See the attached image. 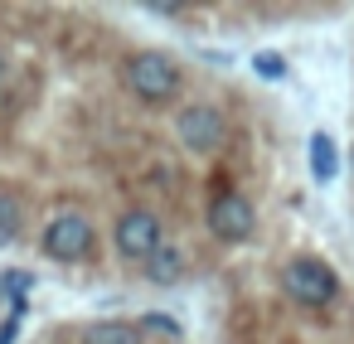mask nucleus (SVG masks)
I'll list each match as a JSON object with an SVG mask.
<instances>
[{
  "label": "nucleus",
  "mask_w": 354,
  "mask_h": 344,
  "mask_svg": "<svg viewBox=\"0 0 354 344\" xmlns=\"http://www.w3.org/2000/svg\"><path fill=\"white\" fill-rule=\"evenodd\" d=\"M0 78H6V54H0Z\"/></svg>",
  "instance_id": "2eb2a0df"
},
{
  "label": "nucleus",
  "mask_w": 354,
  "mask_h": 344,
  "mask_svg": "<svg viewBox=\"0 0 354 344\" xmlns=\"http://www.w3.org/2000/svg\"><path fill=\"white\" fill-rule=\"evenodd\" d=\"M151 15H165L170 20V15H185V6H151Z\"/></svg>",
  "instance_id": "ddd939ff"
},
{
  "label": "nucleus",
  "mask_w": 354,
  "mask_h": 344,
  "mask_svg": "<svg viewBox=\"0 0 354 344\" xmlns=\"http://www.w3.org/2000/svg\"><path fill=\"white\" fill-rule=\"evenodd\" d=\"M310 175H315V184H330L339 175V151H335V141L325 131L310 136Z\"/></svg>",
  "instance_id": "6e6552de"
},
{
  "label": "nucleus",
  "mask_w": 354,
  "mask_h": 344,
  "mask_svg": "<svg viewBox=\"0 0 354 344\" xmlns=\"http://www.w3.org/2000/svg\"><path fill=\"white\" fill-rule=\"evenodd\" d=\"M127 88L141 102H170L180 93V64L170 54H131L127 59Z\"/></svg>",
  "instance_id": "7ed1b4c3"
},
{
  "label": "nucleus",
  "mask_w": 354,
  "mask_h": 344,
  "mask_svg": "<svg viewBox=\"0 0 354 344\" xmlns=\"http://www.w3.org/2000/svg\"><path fill=\"white\" fill-rule=\"evenodd\" d=\"M0 344H15V320H10V325H0Z\"/></svg>",
  "instance_id": "4468645a"
},
{
  "label": "nucleus",
  "mask_w": 354,
  "mask_h": 344,
  "mask_svg": "<svg viewBox=\"0 0 354 344\" xmlns=\"http://www.w3.org/2000/svg\"><path fill=\"white\" fill-rule=\"evenodd\" d=\"M141 271H146V281L170 286V281H180V276H185V252H180V247H160L156 257H146V262H141Z\"/></svg>",
  "instance_id": "0eeeda50"
},
{
  "label": "nucleus",
  "mask_w": 354,
  "mask_h": 344,
  "mask_svg": "<svg viewBox=\"0 0 354 344\" xmlns=\"http://www.w3.org/2000/svg\"><path fill=\"white\" fill-rule=\"evenodd\" d=\"M39 247H44V257H54V262H78V257H88L93 252V218H83V213H54L49 218V228L39 233Z\"/></svg>",
  "instance_id": "39448f33"
},
{
  "label": "nucleus",
  "mask_w": 354,
  "mask_h": 344,
  "mask_svg": "<svg viewBox=\"0 0 354 344\" xmlns=\"http://www.w3.org/2000/svg\"><path fill=\"white\" fill-rule=\"evenodd\" d=\"M136 329H160V334H180V325H175L170 315H156V310H151V315H141V325H136Z\"/></svg>",
  "instance_id": "f8f14e48"
},
{
  "label": "nucleus",
  "mask_w": 354,
  "mask_h": 344,
  "mask_svg": "<svg viewBox=\"0 0 354 344\" xmlns=\"http://www.w3.org/2000/svg\"><path fill=\"white\" fill-rule=\"evenodd\" d=\"M175 141L194 155H214L228 141V117L214 102H185L175 112Z\"/></svg>",
  "instance_id": "f03ea898"
},
{
  "label": "nucleus",
  "mask_w": 354,
  "mask_h": 344,
  "mask_svg": "<svg viewBox=\"0 0 354 344\" xmlns=\"http://www.w3.org/2000/svg\"><path fill=\"white\" fill-rule=\"evenodd\" d=\"M252 73H257V78H267V83H277V78H286V59H281V54H272V49H262V54L252 59Z\"/></svg>",
  "instance_id": "9b49d317"
},
{
  "label": "nucleus",
  "mask_w": 354,
  "mask_h": 344,
  "mask_svg": "<svg viewBox=\"0 0 354 344\" xmlns=\"http://www.w3.org/2000/svg\"><path fill=\"white\" fill-rule=\"evenodd\" d=\"M25 228V209L10 199V194H0V247H10Z\"/></svg>",
  "instance_id": "9d476101"
},
{
  "label": "nucleus",
  "mask_w": 354,
  "mask_h": 344,
  "mask_svg": "<svg viewBox=\"0 0 354 344\" xmlns=\"http://www.w3.org/2000/svg\"><path fill=\"white\" fill-rule=\"evenodd\" d=\"M204 223H209V233H214L218 242H243V238L252 233L257 213H252V204H248L238 189H228V194H218V199L209 204Z\"/></svg>",
  "instance_id": "423d86ee"
},
{
  "label": "nucleus",
  "mask_w": 354,
  "mask_h": 344,
  "mask_svg": "<svg viewBox=\"0 0 354 344\" xmlns=\"http://www.w3.org/2000/svg\"><path fill=\"white\" fill-rule=\"evenodd\" d=\"M112 242H117V252H122L127 262H146V257H156V252L165 247V223H160L151 209H131V213L117 218Z\"/></svg>",
  "instance_id": "20e7f679"
},
{
  "label": "nucleus",
  "mask_w": 354,
  "mask_h": 344,
  "mask_svg": "<svg viewBox=\"0 0 354 344\" xmlns=\"http://www.w3.org/2000/svg\"><path fill=\"white\" fill-rule=\"evenodd\" d=\"M281 291H286L296 305L325 310V305L339 296V276H335L320 257H291L286 271H281Z\"/></svg>",
  "instance_id": "f257e3e1"
},
{
  "label": "nucleus",
  "mask_w": 354,
  "mask_h": 344,
  "mask_svg": "<svg viewBox=\"0 0 354 344\" xmlns=\"http://www.w3.org/2000/svg\"><path fill=\"white\" fill-rule=\"evenodd\" d=\"M83 344H141V329L122 320H97L83 329Z\"/></svg>",
  "instance_id": "1a4fd4ad"
}]
</instances>
